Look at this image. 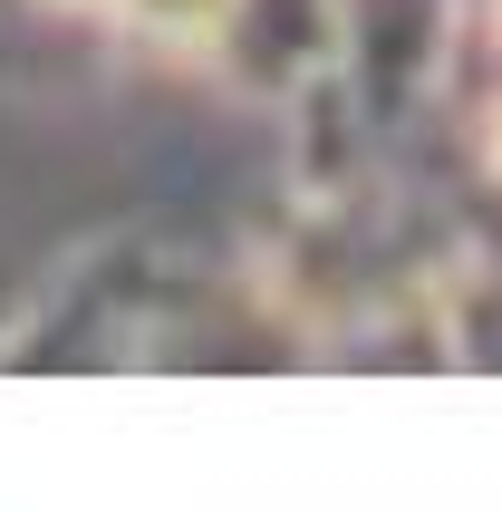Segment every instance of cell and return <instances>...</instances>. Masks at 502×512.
Returning a JSON list of instances; mask_svg holds the SVG:
<instances>
[{
	"instance_id": "obj_1",
	"label": "cell",
	"mask_w": 502,
	"mask_h": 512,
	"mask_svg": "<svg viewBox=\"0 0 502 512\" xmlns=\"http://www.w3.org/2000/svg\"><path fill=\"white\" fill-rule=\"evenodd\" d=\"M300 329L232 271L174 252V242H107L68 261L39 310L0 339V368H290Z\"/></svg>"
},
{
	"instance_id": "obj_2",
	"label": "cell",
	"mask_w": 502,
	"mask_h": 512,
	"mask_svg": "<svg viewBox=\"0 0 502 512\" xmlns=\"http://www.w3.org/2000/svg\"><path fill=\"white\" fill-rule=\"evenodd\" d=\"M213 68L242 97H261V107L348 97V10L338 0H232L223 39H213Z\"/></svg>"
},
{
	"instance_id": "obj_3",
	"label": "cell",
	"mask_w": 502,
	"mask_h": 512,
	"mask_svg": "<svg viewBox=\"0 0 502 512\" xmlns=\"http://www.w3.org/2000/svg\"><path fill=\"white\" fill-rule=\"evenodd\" d=\"M348 10V97L367 126H396L406 107L435 97L445 78L454 0H338Z\"/></svg>"
},
{
	"instance_id": "obj_4",
	"label": "cell",
	"mask_w": 502,
	"mask_h": 512,
	"mask_svg": "<svg viewBox=\"0 0 502 512\" xmlns=\"http://www.w3.org/2000/svg\"><path fill=\"white\" fill-rule=\"evenodd\" d=\"M39 20H68V29H116V0H20Z\"/></svg>"
}]
</instances>
